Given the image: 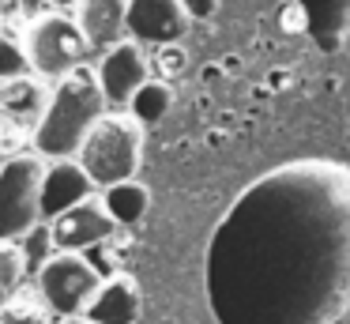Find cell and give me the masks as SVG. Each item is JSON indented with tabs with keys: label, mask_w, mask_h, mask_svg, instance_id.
<instances>
[{
	"label": "cell",
	"mask_w": 350,
	"mask_h": 324,
	"mask_svg": "<svg viewBox=\"0 0 350 324\" xmlns=\"http://www.w3.org/2000/svg\"><path fill=\"white\" fill-rule=\"evenodd\" d=\"M102 208L109 211V219H113L117 226H136L139 219L147 215V208H151V192H147V185H139L136 177L117 181V185H109L106 192H102Z\"/></svg>",
	"instance_id": "obj_13"
},
{
	"label": "cell",
	"mask_w": 350,
	"mask_h": 324,
	"mask_svg": "<svg viewBox=\"0 0 350 324\" xmlns=\"http://www.w3.org/2000/svg\"><path fill=\"white\" fill-rule=\"evenodd\" d=\"M19 253H23V268H27V275H38L42 271V264L49 260V256L57 253V245H53V230H49V223L42 219V223H34L31 230L19 238Z\"/></svg>",
	"instance_id": "obj_16"
},
{
	"label": "cell",
	"mask_w": 350,
	"mask_h": 324,
	"mask_svg": "<svg viewBox=\"0 0 350 324\" xmlns=\"http://www.w3.org/2000/svg\"><path fill=\"white\" fill-rule=\"evenodd\" d=\"M46 4H53V8H76L79 0H46Z\"/></svg>",
	"instance_id": "obj_21"
},
{
	"label": "cell",
	"mask_w": 350,
	"mask_h": 324,
	"mask_svg": "<svg viewBox=\"0 0 350 324\" xmlns=\"http://www.w3.org/2000/svg\"><path fill=\"white\" fill-rule=\"evenodd\" d=\"M53 230V245L57 253H87V249L102 245L117 234V223L109 219V211L94 200H83L76 208H68L64 215H57L49 223Z\"/></svg>",
	"instance_id": "obj_9"
},
{
	"label": "cell",
	"mask_w": 350,
	"mask_h": 324,
	"mask_svg": "<svg viewBox=\"0 0 350 324\" xmlns=\"http://www.w3.org/2000/svg\"><path fill=\"white\" fill-rule=\"evenodd\" d=\"M189 23L181 0H129L124 34L139 45H177L189 34Z\"/></svg>",
	"instance_id": "obj_7"
},
{
	"label": "cell",
	"mask_w": 350,
	"mask_h": 324,
	"mask_svg": "<svg viewBox=\"0 0 350 324\" xmlns=\"http://www.w3.org/2000/svg\"><path fill=\"white\" fill-rule=\"evenodd\" d=\"M144 158V125L124 113H102L87 132L76 162L87 170L94 188H109L117 181H132Z\"/></svg>",
	"instance_id": "obj_3"
},
{
	"label": "cell",
	"mask_w": 350,
	"mask_h": 324,
	"mask_svg": "<svg viewBox=\"0 0 350 324\" xmlns=\"http://www.w3.org/2000/svg\"><path fill=\"white\" fill-rule=\"evenodd\" d=\"M8 306V290H4V286H0V309Z\"/></svg>",
	"instance_id": "obj_23"
},
{
	"label": "cell",
	"mask_w": 350,
	"mask_h": 324,
	"mask_svg": "<svg viewBox=\"0 0 350 324\" xmlns=\"http://www.w3.org/2000/svg\"><path fill=\"white\" fill-rule=\"evenodd\" d=\"M102 275L83 253H53L38 271V298L49 313L64 316H83L91 298L98 294Z\"/></svg>",
	"instance_id": "obj_4"
},
{
	"label": "cell",
	"mask_w": 350,
	"mask_h": 324,
	"mask_svg": "<svg viewBox=\"0 0 350 324\" xmlns=\"http://www.w3.org/2000/svg\"><path fill=\"white\" fill-rule=\"evenodd\" d=\"M91 45H87L83 30L68 15H42L34 27L27 30V57H31V72L46 75V79H64L87 60Z\"/></svg>",
	"instance_id": "obj_5"
},
{
	"label": "cell",
	"mask_w": 350,
	"mask_h": 324,
	"mask_svg": "<svg viewBox=\"0 0 350 324\" xmlns=\"http://www.w3.org/2000/svg\"><path fill=\"white\" fill-rule=\"evenodd\" d=\"M23 275H27V268H23V253H19V245L16 241H0V286L12 294Z\"/></svg>",
	"instance_id": "obj_18"
},
{
	"label": "cell",
	"mask_w": 350,
	"mask_h": 324,
	"mask_svg": "<svg viewBox=\"0 0 350 324\" xmlns=\"http://www.w3.org/2000/svg\"><path fill=\"white\" fill-rule=\"evenodd\" d=\"M42 170L46 166L34 155H16L0 166V241H19L34 223H42Z\"/></svg>",
	"instance_id": "obj_6"
},
{
	"label": "cell",
	"mask_w": 350,
	"mask_h": 324,
	"mask_svg": "<svg viewBox=\"0 0 350 324\" xmlns=\"http://www.w3.org/2000/svg\"><path fill=\"white\" fill-rule=\"evenodd\" d=\"M27 75H31V57H27V45L16 42L12 34H0V83L27 79Z\"/></svg>",
	"instance_id": "obj_17"
},
{
	"label": "cell",
	"mask_w": 350,
	"mask_h": 324,
	"mask_svg": "<svg viewBox=\"0 0 350 324\" xmlns=\"http://www.w3.org/2000/svg\"><path fill=\"white\" fill-rule=\"evenodd\" d=\"M61 324H91V321H87V316H64Z\"/></svg>",
	"instance_id": "obj_22"
},
{
	"label": "cell",
	"mask_w": 350,
	"mask_h": 324,
	"mask_svg": "<svg viewBox=\"0 0 350 324\" xmlns=\"http://www.w3.org/2000/svg\"><path fill=\"white\" fill-rule=\"evenodd\" d=\"M181 8H185V15H189V19L204 23V19H215L219 0H181Z\"/></svg>",
	"instance_id": "obj_20"
},
{
	"label": "cell",
	"mask_w": 350,
	"mask_h": 324,
	"mask_svg": "<svg viewBox=\"0 0 350 324\" xmlns=\"http://www.w3.org/2000/svg\"><path fill=\"white\" fill-rule=\"evenodd\" d=\"M46 98L49 95H42V87H34L31 79H12L0 90V110L16 121H34L46 110Z\"/></svg>",
	"instance_id": "obj_15"
},
{
	"label": "cell",
	"mask_w": 350,
	"mask_h": 324,
	"mask_svg": "<svg viewBox=\"0 0 350 324\" xmlns=\"http://www.w3.org/2000/svg\"><path fill=\"white\" fill-rule=\"evenodd\" d=\"M124 12H129V0H79L76 4V23L91 53H106L117 42H124Z\"/></svg>",
	"instance_id": "obj_12"
},
{
	"label": "cell",
	"mask_w": 350,
	"mask_h": 324,
	"mask_svg": "<svg viewBox=\"0 0 350 324\" xmlns=\"http://www.w3.org/2000/svg\"><path fill=\"white\" fill-rule=\"evenodd\" d=\"M0 324H46V313H42V309H34V306L16 301V306L0 309Z\"/></svg>",
	"instance_id": "obj_19"
},
{
	"label": "cell",
	"mask_w": 350,
	"mask_h": 324,
	"mask_svg": "<svg viewBox=\"0 0 350 324\" xmlns=\"http://www.w3.org/2000/svg\"><path fill=\"white\" fill-rule=\"evenodd\" d=\"M144 298L132 275H109L102 279L98 294L91 298V306L83 309V316L91 324H136Z\"/></svg>",
	"instance_id": "obj_11"
},
{
	"label": "cell",
	"mask_w": 350,
	"mask_h": 324,
	"mask_svg": "<svg viewBox=\"0 0 350 324\" xmlns=\"http://www.w3.org/2000/svg\"><path fill=\"white\" fill-rule=\"evenodd\" d=\"M170 105H174V90H170V83L147 79L144 87L129 98V117L136 121V125H159V121L170 113Z\"/></svg>",
	"instance_id": "obj_14"
},
{
	"label": "cell",
	"mask_w": 350,
	"mask_h": 324,
	"mask_svg": "<svg viewBox=\"0 0 350 324\" xmlns=\"http://www.w3.org/2000/svg\"><path fill=\"white\" fill-rule=\"evenodd\" d=\"M94 79L102 87L106 105H129V98L147 83V57L139 42H117L113 49L102 53Z\"/></svg>",
	"instance_id": "obj_8"
},
{
	"label": "cell",
	"mask_w": 350,
	"mask_h": 324,
	"mask_svg": "<svg viewBox=\"0 0 350 324\" xmlns=\"http://www.w3.org/2000/svg\"><path fill=\"white\" fill-rule=\"evenodd\" d=\"M219 324H335L350 313V170L297 158L260 173L204 256Z\"/></svg>",
	"instance_id": "obj_1"
},
{
	"label": "cell",
	"mask_w": 350,
	"mask_h": 324,
	"mask_svg": "<svg viewBox=\"0 0 350 324\" xmlns=\"http://www.w3.org/2000/svg\"><path fill=\"white\" fill-rule=\"evenodd\" d=\"M106 113V98L87 64L57 79L53 95L46 98L38 125H34V147L46 158H76L94 121Z\"/></svg>",
	"instance_id": "obj_2"
},
{
	"label": "cell",
	"mask_w": 350,
	"mask_h": 324,
	"mask_svg": "<svg viewBox=\"0 0 350 324\" xmlns=\"http://www.w3.org/2000/svg\"><path fill=\"white\" fill-rule=\"evenodd\" d=\"M94 192V181L87 177V170L72 158H53L49 170H42V188H38V208L42 219L53 223L57 215H64L68 208L91 200Z\"/></svg>",
	"instance_id": "obj_10"
}]
</instances>
